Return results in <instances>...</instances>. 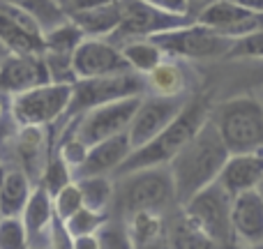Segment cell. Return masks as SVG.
<instances>
[{
	"mask_svg": "<svg viewBox=\"0 0 263 249\" xmlns=\"http://www.w3.org/2000/svg\"><path fill=\"white\" fill-rule=\"evenodd\" d=\"M229 155L231 152H229L217 125L208 116V120L199 127V131L168 162L173 185H176L178 205H182L199 189L217 180Z\"/></svg>",
	"mask_w": 263,
	"mask_h": 249,
	"instance_id": "cell-1",
	"label": "cell"
},
{
	"mask_svg": "<svg viewBox=\"0 0 263 249\" xmlns=\"http://www.w3.org/2000/svg\"><path fill=\"white\" fill-rule=\"evenodd\" d=\"M210 109L199 100H190L187 106L178 113V118L173 120L168 127H164L155 139H150L148 143H143L141 148L132 150V155L123 162V166L116 171V176L136 171V168L145 166H159V164H168L178 155V150L199 131V127L208 120Z\"/></svg>",
	"mask_w": 263,
	"mask_h": 249,
	"instance_id": "cell-2",
	"label": "cell"
},
{
	"mask_svg": "<svg viewBox=\"0 0 263 249\" xmlns=\"http://www.w3.org/2000/svg\"><path fill=\"white\" fill-rule=\"evenodd\" d=\"M118 178L120 187L116 191V199H118L120 210L125 215L139 213V210L162 213L171 203H178L176 185H173L168 164L136 168V171L123 173Z\"/></svg>",
	"mask_w": 263,
	"mask_h": 249,
	"instance_id": "cell-3",
	"label": "cell"
},
{
	"mask_svg": "<svg viewBox=\"0 0 263 249\" xmlns=\"http://www.w3.org/2000/svg\"><path fill=\"white\" fill-rule=\"evenodd\" d=\"M229 152H252L263 148V104L254 97H236L210 111Z\"/></svg>",
	"mask_w": 263,
	"mask_h": 249,
	"instance_id": "cell-4",
	"label": "cell"
},
{
	"mask_svg": "<svg viewBox=\"0 0 263 249\" xmlns=\"http://www.w3.org/2000/svg\"><path fill=\"white\" fill-rule=\"evenodd\" d=\"M182 213L208 236V240L215 247H231L236 245L233 236V194L219 180L205 185L192 199H187L180 205Z\"/></svg>",
	"mask_w": 263,
	"mask_h": 249,
	"instance_id": "cell-5",
	"label": "cell"
},
{
	"mask_svg": "<svg viewBox=\"0 0 263 249\" xmlns=\"http://www.w3.org/2000/svg\"><path fill=\"white\" fill-rule=\"evenodd\" d=\"M145 76L136 69H123L102 76L77 79L72 83V100L65 116L77 118L86 111L95 109L100 104H109L114 100H123L132 95H145Z\"/></svg>",
	"mask_w": 263,
	"mask_h": 249,
	"instance_id": "cell-6",
	"label": "cell"
},
{
	"mask_svg": "<svg viewBox=\"0 0 263 249\" xmlns=\"http://www.w3.org/2000/svg\"><path fill=\"white\" fill-rule=\"evenodd\" d=\"M153 40L162 46V51L178 60H213L229 55L236 40L203 26L199 21L185 23L180 28H171L153 35Z\"/></svg>",
	"mask_w": 263,
	"mask_h": 249,
	"instance_id": "cell-7",
	"label": "cell"
},
{
	"mask_svg": "<svg viewBox=\"0 0 263 249\" xmlns=\"http://www.w3.org/2000/svg\"><path fill=\"white\" fill-rule=\"evenodd\" d=\"M69 100H72V86L69 83H42V86L28 88V90L14 92L9 102L12 118L18 125H49L67 113Z\"/></svg>",
	"mask_w": 263,
	"mask_h": 249,
	"instance_id": "cell-8",
	"label": "cell"
},
{
	"mask_svg": "<svg viewBox=\"0 0 263 249\" xmlns=\"http://www.w3.org/2000/svg\"><path fill=\"white\" fill-rule=\"evenodd\" d=\"M143 95H132L123 100H114L109 104H100L86 113L77 116V131L74 136L83 141L86 145H95L97 141H104L114 134L127 131V127L134 118L136 109L141 104Z\"/></svg>",
	"mask_w": 263,
	"mask_h": 249,
	"instance_id": "cell-9",
	"label": "cell"
},
{
	"mask_svg": "<svg viewBox=\"0 0 263 249\" xmlns=\"http://www.w3.org/2000/svg\"><path fill=\"white\" fill-rule=\"evenodd\" d=\"M196 21L194 16H180V14H168L143 0H123V21L118 30L109 37L114 44H123L127 40H139V37H153L157 32L180 28L185 23Z\"/></svg>",
	"mask_w": 263,
	"mask_h": 249,
	"instance_id": "cell-10",
	"label": "cell"
},
{
	"mask_svg": "<svg viewBox=\"0 0 263 249\" xmlns=\"http://www.w3.org/2000/svg\"><path fill=\"white\" fill-rule=\"evenodd\" d=\"M190 100H192L190 95L164 97V95L145 92L141 97L139 109H136L134 118H132V123L127 127V136H129L132 145H134V150L141 148L143 143H148L150 139H155L164 127L171 125L178 118V113L187 106Z\"/></svg>",
	"mask_w": 263,
	"mask_h": 249,
	"instance_id": "cell-11",
	"label": "cell"
},
{
	"mask_svg": "<svg viewBox=\"0 0 263 249\" xmlns=\"http://www.w3.org/2000/svg\"><path fill=\"white\" fill-rule=\"evenodd\" d=\"M72 65L74 72H77V79L102 76V74L132 69L127 60H125L123 51H120V46L114 44L111 40H106V37H86L74 51Z\"/></svg>",
	"mask_w": 263,
	"mask_h": 249,
	"instance_id": "cell-12",
	"label": "cell"
},
{
	"mask_svg": "<svg viewBox=\"0 0 263 249\" xmlns=\"http://www.w3.org/2000/svg\"><path fill=\"white\" fill-rule=\"evenodd\" d=\"M0 40L12 53H42L44 30L28 12L0 0Z\"/></svg>",
	"mask_w": 263,
	"mask_h": 249,
	"instance_id": "cell-13",
	"label": "cell"
},
{
	"mask_svg": "<svg viewBox=\"0 0 263 249\" xmlns=\"http://www.w3.org/2000/svg\"><path fill=\"white\" fill-rule=\"evenodd\" d=\"M196 21L231 37V40H240V37H247L263 28V14L250 12L247 7L233 3V0H217L196 14Z\"/></svg>",
	"mask_w": 263,
	"mask_h": 249,
	"instance_id": "cell-14",
	"label": "cell"
},
{
	"mask_svg": "<svg viewBox=\"0 0 263 249\" xmlns=\"http://www.w3.org/2000/svg\"><path fill=\"white\" fill-rule=\"evenodd\" d=\"M51 83V74L46 67L44 51L42 53H12L0 63V90L21 92L28 88Z\"/></svg>",
	"mask_w": 263,
	"mask_h": 249,
	"instance_id": "cell-15",
	"label": "cell"
},
{
	"mask_svg": "<svg viewBox=\"0 0 263 249\" xmlns=\"http://www.w3.org/2000/svg\"><path fill=\"white\" fill-rule=\"evenodd\" d=\"M233 236L240 247H263V194L247 189L233 196Z\"/></svg>",
	"mask_w": 263,
	"mask_h": 249,
	"instance_id": "cell-16",
	"label": "cell"
},
{
	"mask_svg": "<svg viewBox=\"0 0 263 249\" xmlns=\"http://www.w3.org/2000/svg\"><path fill=\"white\" fill-rule=\"evenodd\" d=\"M134 145H132L127 131L114 134L104 141H97L95 145L88 148L86 162L79 166V171L74 173V178L83 176H116L123 162L132 155Z\"/></svg>",
	"mask_w": 263,
	"mask_h": 249,
	"instance_id": "cell-17",
	"label": "cell"
},
{
	"mask_svg": "<svg viewBox=\"0 0 263 249\" xmlns=\"http://www.w3.org/2000/svg\"><path fill=\"white\" fill-rule=\"evenodd\" d=\"M263 178V148L252 152H231L217 180L233 196L247 189H256Z\"/></svg>",
	"mask_w": 263,
	"mask_h": 249,
	"instance_id": "cell-18",
	"label": "cell"
},
{
	"mask_svg": "<svg viewBox=\"0 0 263 249\" xmlns=\"http://www.w3.org/2000/svg\"><path fill=\"white\" fill-rule=\"evenodd\" d=\"M21 219L28 231V245H35V240H42L44 236L51 240L53 222H58V217L53 208V194L44 185H37L30 191V199L21 210Z\"/></svg>",
	"mask_w": 263,
	"mask_h": 249,
	"instance_id": "cell-19",
	"label": "cell"
},
{
	"mask_svg": "<svg viewBox=\"0 0 263 249\" xmlns=\"http://www.w3.org/2000/svg\"><path fill=\"white\" fill-rule=\"evenodd\" d=\"M67 16L81 28L86 37H106L109 40L123 21V0H111L104 5L79 9Z\"/></svg>",
	"mask_w": 263,
	"mask_h": 249,
	"instance_id": "cell-20",
	"label": "cell"
},
{
	"mask_svg": "<svg viewBox=\"0 0 263 249\" xmlns=\"http://www.w3.org/2000/svg\"><path fill=\"white\" fill-rule=\"evenodd\" d=\"M187 74L182 69L178 58H166L157 63L148 74H145V90L153 95H164V97H178V95H190L187 92Z\"/></svg>",
	"mask_w": 263,
	"mask_h": 249,
	"instance_id": "cell-21",
	"label": "cell"
},
{
	"mask_svg": "<svg viewBox=\"0 0 263 249\" xmlns=\"http://www.w3.org/2000/svg\"><path fill=\"white\" fill-rule=\"evenodd\" d=\"M125 226H127L132 247H150L157 240L166 238L162 213H155V210H139V213L127 215Z\"/></svg>",
	"mask_w": 263,
	"mask_h": 249,
	"instance_id": "cell-22",
	"label": "cell"
},
{
	"mask_svg": "<svg viewBox=\"0 0 263 249\" xmlns=\"http://www.w3.org/2000/svg\"><path fill=\"white\" fill-rule=\"evenodd\" d=\"M30 191V178L21 168L5 171L0 176V215H21Z\"/></svg>",
	"mask_w": 263,
	"mask_h": 249,
	"instance_id": "cell-23",
	"label": "cell"
},
{
	"mask_svg": "<svg viewBox=\"0 0 263 249\" xmlns=\"http://www.w3.org/2000/svg\"><path fill=\"white\" fill-rule=\"evenodd\" d=\"M120 51H123L125 60L132 69L145 74L155 67L157 63H162L166 58V53L162 51V46L153 40V37H139V40H127L120 44Z\"/></svg>",
	"mask_w": 263,
	"mask_h": 249,
	"instance_id": "cell-24",
	"label": "cell"
},
{
	"mask_svg": "<svg viewBox=\"0 0 263 249\" xmlns=\"http://www.w3.org/2000/svg\"><path fill=\"white\" fill-rule=\"evenodd\" d=\"M77 180L83 194V205L97 210V213H106L116 194V187L111 182V178L109 176H83V178H77Z\"/></svg>",
	"mask_w": 263,
	"mask_h": 249,
	"instance_id": "cell-25",
	"label": "cell"
},
{
	"mask_svg": "<svg viewBox=\"0 0 263 249\" xmlns=\"http://www.w3.org/2000/svg\"><path fill=\"white\" fill-rule=\"evenodd\" d=\"M86 40L83 30L72 21L65 18L63 23L53 26L51 30L44 32V51H53V53H65V55H74L77 46Z\"/></svg>",
	"mask_w": 263,
	"mask_h": 249,
	"instance_id": "cell-26",
	"label": "cell"
},
{
	"mask_svg": "<svg viewBox=\"0 0 263 249\" xmlns=\"http://www.w3.org/2000/svg\"><path fill=\"white\" fill-rule=\"evenodd\" d=\"M5 3L28 12L37 23H40V28L44 32L67 18V12H65V7L58 3V0H5Z\"/></svg>",
	"mask_w": 263,
	"mask_h": 249,
	"instance_id": "cell-27",
	"label": "cell"
},
{
	"mask_svg": "<svg viewBox=\"0 0 263 249\" xmlns=\"http://www.w3.org/2000/svg\"><path fill=\"white\" fill-rule=\"evenodd\" d=\"M166 238L171 240L173 247H215L213 242L208 240V236L182 213V208H180V215L173 219Z\"/></svg>",
	"mask_w": 263,
	"mask_h": 249,
	"instance_id": "cell-28",
	"label": "cell"
},
{
	"mask_svg": "<svg viewBox=\"0 0 263 249\" xmlns=\"http://www.w3.org/2000/svg\"><path fill=\"white\" fill-rule=\"evenodd\" d=\"M106 222V213H97V210L92 208H79L77 213L72 215V217L65 219V228H67V233L74 238L79 236H88V233H97V228L102 226V224Z\"/></svg>",
	"mask_w": 263,
	"mask_h": 249,
	"instance_id": "cell-29",
	"label": "cell"
},
{
	"mask_svg": "<svg viewBox=\"0 0 263 249\" xmlns=\"http://www.w3.org/2000/svg\"><path fill=\"white\" fill-rule=\"evenodd\" d=\"M53 208H55V217L60 222H65L67 217H72L79 208H83V194L81 187H79V180H69L65 187H60L53 194Z\"/></svg>",
	"mask_w": 263,
	"mask_h": 249,
	"instance_id": "cell-30",
	"label": "cell"
},
{
	"mask_svg": "<svg viewBox=\"0 0 263 249\" xmlns=\"http://www.w3.org/2000/svg\"><path fill=\"white\" fill-rule=\"evenodd\" d=\"M28 247V231L21 215H0V249Z\"/></svg>",
	"mask_w": 263,
	"mask_h": 249,
	"instance_id": "cell-31",
	"label": "cell"
},
{
	"mask_svg": "<svg viewBox=\"0 0 263 249\" xmlns=\"http://www.w3.org/2000/svg\"><path fill=\"white\" fill-rule=\"evenodd\" d=\"M69 180H74V173L72 168L67 166V164L60 159V155H55L53 159H51L49 164H46L44 168V178H42V185L46 187V189L51 191V194H55V191L60 189V187H65Z\"/></svg>",
	"mask_w": 263,
	"mask_h": 249,
	"instance_id": "cell-32",
	"label": "cell"
},
{
	"mask_svg": "<svg viewBox=\"0 0 263 249\" xmlns=\"http://www.w3.org/2000/svg\"><path fill=\"white\" fill-rule=\"evenodd\" d=\"M229 55H231V58H259V60H263V28H259L256 32H252V35H247V37L236 40V44H233V49Z\"/></svg>",
	"mask_w": 263,
	"mask_h": 249,
	"instance_id": "cell-33",
	"label": "cell"
},
{
	"mask_svg": "<svg viewBox=\"0 0 263 249\" xmlns=\"http://www.w3.org/2000/svg\"><path fill=\"white\" fill-rule=\"evenodd\" d=\"M88 148H90V145H86L81 139H79V136H74V134H72V139H67L63 145H60L58 155H60V159H63V162L67 164L69 168H72V173H77V171H79V166H81V164L86 162Z\"/></svg>",
	"mask_w": 263,
	"mask_h": 249,
	"instance_id": "cell-34",
	"label": "cell"
},
{
	"mask_svg": "<svg viewBox=\"0 0 263 249\" xmlns=\"http://www.w3.org/2000/svg\"><path fill=\"white\" fill-rule=\"evenodd\" d=\"M97 240L100 247H132L129 245V236H127V226H116L106 219L100 228H97Z\"/></svg>",
	"mask_w": 263,
	"mask_h": 249,
	"instance_id": "cell-35",
	"label": "cell"
},
{
	"mask_svg": "<svg viewBox=\"0 0 263 249\" xmlns=\"http://www.w3.org/2000/svg\"><path fill=\"white\" fill-rule=\"evenodd\" d=\"M143 3L153 5V7L162 9L168 14H180V16H192L190 7H187V0H143Z\"/></svg>",
	"mask_w": 263,
	"mask_h": 249,
	"instance_id": "cell-36",
	"label": "cell"
},
{
	"mask_svg": "<svg viewBox=\"0 0 263 249\" xmlns=\"http://www.w3.org/2000/svg\"><path fill=\"white\" fill-rule=\"evenodd\" d=\"M74 249H97L100 247V240H97V233H88V236H79L72 240Z\"/></svg>",
	"mask_w": 263,
	"mask_h": 249,
	"instance_id": "cell-37",
	"label": "cell"
},
{
	"mask_svg": "<svg viewBox=\"0 0 263 249\" xmlns=\"http://www.w3.org/2000/svg\"><path fill=\"white\" fill-rule=\"evenodd\" d=\"M213 3H217V0H187V7H190V14L196 18V14L199 12H203L208 5H213Z\"/></svg>",
	"mask_w": 263,
	"mask_h": 249,
	"instance_id": "cell-38",
	"label": "cell"
},
{
	"mask_svg": "<svg viewBox=\"0 0 263 249\" xmlns=\"http://www.w3.org/2000/svg\"><path fill=\"white\" fill-rule=\"evenodd\" d=\"M233 3H238V5H242V7H247L250 12L263 14V0H233Z\"/></svg>",
	"mask_w": 263,
	"mask_h": 249,
	"instance_id": "cell-39",
	"label": "cell"
},
{
	"mask_svg": "<svg viewBox=\"0 0 263 249\" xmlns=\"http://www.w3.org/2000/svg\"><path fill=\"white\" fill-rule=\"evenodd\" d=\"M9 55H12V51H9V46L5 44L3 40H0V63H3V60H7Z\"/></svg>",
	"mask_w": 263,
	"mask_h": 249,
	"instance_id": "cell-40",
	"label": "cell"
},
{
	"mask_svg": "<svg viewBox=\"0 0 263 249\" xmlns=\"http://www.w3.org/2000/svg\"><path fill=\"white\" fill-rule=\"evenodd\" d=\"M5 111H7V109H5L3 100H0V123H3V118H5Z\"/></svg>",
	"mask_w": 263,
	"mask_h": 249,
	"instance_id": "cell-41",
	"label": "cell"
},
{
	"mask_svg": "<svg viewBox=\"0 0 263 249\" xmlns=\"http://www.w3.org/2000/svg\"><path fill=\"white\" fill-rule=\"evenodd\" d=\"M256 189H259L261 194H263V178H261V182H259V187H256Z\"/></svg>",
	"mask_w": 263,
	"mask_h": 249,
	"instance_id": "cell-42",
	"label": "cell"
}]
</instances>
